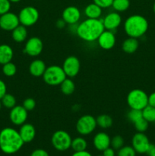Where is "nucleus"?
I'll list each match as a JSON object with an SVG mask.
<instances>
[{
	"label": "nucleus",
	"instance_id": "32",
	"mask_svg": "<svg viewBox=\"0 0 155 156\" xmlns=\"http://www.w3.org/2000/svg\"><path fill=\"white\" fill-rule=\"evenodd\" d=\"M123 145H124V140H123L121 136H115L111 139L110 146H112L113 149L119 150V149L122 147Z\"/></svg>",
	"mask_w": 155,
	"mask_h": 156
},
{
	"label": "nucleus",
	"instance_id": "48",
	"mask_svg": "<svg viewBox=\"0 0 155 156\" xmlns=\"http://www.w3.org/2000/svg\"><path fill=\"white\" fill-rule=\"evenodd\" d=\"M99 156H103V155H99Z\"/></svg>",
	"mask_w": 155,
	"mask_h": 156
},
{
	"label": "nucleus",
	"instance_id": "6",
	"mask_svg": "<svg viewBox=\"0 0 155 156\" xmlns=\"http://www.w3.org/2000/svg\"><path fill=\"white\" fill-rule=\"evenodd\" d=\"M71 136L65 130H57L53 134L51 143L53 147L58 151L64 152L71 148Z\"/></svg>",
	"mask_w": 155,
	"mask_h": 156
},
{
	"label": "nucleus",
	"instance_id": "29",
	"mask_svg": "<svg viewBox=\"0 0 155 156\" xmlns=\"http://www.w3.org/2000/svg\"><path fill=\"white\" fill-rule=\"evenodd\" d=\"M1 100L2 105L8 109H12L14 107L16 106V99H15V96L12 94L6 93Z\"/></svg>",
	"mask_w": 155,
	"mask_h": 156
},
{
	"label": "nucleus",
	"instance_id": "27",
	"mask_svg": "<svg viewBox=\"0 0 155 156\" xmlns=\"http://www.w3.org/2000/svg\"><path fill=\"white\" fill-rule=\"evenodd\" d=\"M142 116L148 123L155 122V108L147 105L142 110Z\"/></svg>",
	"mask_w": 155,
	"mask_h": 156
},
{
	"label": "nucleus",
	"instance_id": "41",
	"mask_svg": "<svg viewBox=\"0 0 155 156\" xmlns=\"http://www.w3.org/2000/svg\"><path fill=\"white\" fill-rule=\"evenodd\" d=\"M148 105L155 108V92L151 93L148 96Z\"/></svg>",
	"mask_w": 155,
	"mask_h": 156
},
{
	"label": "nucleus",
	"instance_id": "38",
	"mask_svg": "<svg viewBox=\"0 0 155 156\" xmlns=\"http://www.w3.org/2000/svg\"><path fill=\"white\" fill-rule=\"evenodd\" d=\"M30 156H49V154L48 152L46 150H44V149H38L33 151Z\"/></svg>",
	"mask_w": 155,
	"mask_h": 156
},
{
	"label": "nucleus",
	"instance_id": "15",
	"mask_svg": "<svg viewBox=\"0 0 155 156\" xmlns=\"http://www.w3.org/2000/svg\"><path fill=\"white\" fill-rule=\"evenodd\" d=\"M97 42L103 50H111L115 44V36L112 30H104L97 39Z\"/></svg>",
	"mask_w": 155,
	"mask_h": 156
},
{
	"label": "nucleus",
	"instance_id": "3",
	"mask_svg": "<svg viewBox=\"0 0 155 156\" xmlns=\"http://www.w3.org/2000/svg\"><path fill=\"white\" fill-rule=\"evenodd\" d=\"M148 29V22L144 17L140 15L129 16L124 23V30L130 37L139 38L145 34Z\"/></svg>",
	"mask_w": 155,
	"mask_h": 156
},
{
	"label": "nucleus",
	"instance_id": "47",
	"mask_svg": "<svg viewBox=\"0 0 155 156\" xmlns=\"http://www.w3.org/2000/svg\"><path fill=\"white\" fill-rule=\"evenodd\" d=\"M2 102H1V101H0V111H1V108H2Z\"/></svg>",
	"mask_w": 155,
	"mask_h": 156
},
{
	"label": "nucleus",
	"instance_id": "39",
	"mask_svg": "<svg viewBox=\"0 0 155 156\" xmlns=\"http://www.w3.org/2000/svg\"><path fill=\"white\" fill-rule=\"evenodd\" d=\"M7 93V87L5 83L2 80L0 79V100L3 98V96Z\"/></svg>",
	"mask_w": 155,
	"mask_h": 156
},
{
	"label": "nucleus",
	"instance_id": "45",
	"mask_svg": "<svg viewBox=\"0 0 155 156\" xmlns=\"http://www.w3.org/2000/svg\"><path fill=\"white\" fill-rule=\"evenodd\" d=\"M9 1H10L11 2L17 3V2H20V1H21V0H9Z\"/></svg>",
	"mask_w": 155,
	"mask_h": 156
},
{
	"label": "nucleus",
	"instance_id": "14",
	"mask_svg": "<svg viewBox=\"0 0 155 156\" xmlns=\"http://www.w3.org/2000/svg\"><path fill=\"white\" fill-rule=\"evenodd\" d=\"M81 12L75 6H68L63 10L62 14V18L65 21V23L70 25L75 24L80 20Z\"/></svg>",
	"mask_w": 155,
	"mask_h": 156
},
{
	"label": "nucleus",
	"instance_id": "37",
	"mask_svg": "<svg viewBox=\"0 0 155 156\" xmlns=\"http://www.w3.org/2000/svg\"><path fill=\"white\" fill-rule=\"evenodd\" d=\"M93 1L102 9H106L112 6L113 0H93Z\"/></svg>",
	"mask_w": 155,
	"mask_h": 156
},
{
	"label": "nucleus",
	"instance_id": "31",
	"mask_svg": "<svg viewBox=\"0 0 155 156\" xmlns=\"http://www.w3.org/2000/svg\"><path fill=\"white\" fill-rule=\"evenodd\" d=\"M127 117L129 120L132 123H135V122L138 121V120L143 117L142 111L141 110L137 109H131L127 114Z\"/></svg>",
	"mask_w": 155,
	"mask_h": 156
},
{
	"label": "nucleus",
	"instance_id": "12",
	"mask_svg": "<svg viewBox=\"0 0 155 156\" xmlns=\"http://www.w3.org/2000/svg\"><path fill=\"white\" fill-rule=\"evenodd\" d=\"M20 24L18 15L12 12H7L0 15V27L6 31H12Z\"/></svg>",
	"mask_w": 155,
	"mask_h": 156
},
{
	"label": "nucleus",
	"instance_id": "2",
	"mask_svg": "<svg viewBox=\"0 0 155 156\" xmlns=\"http://www.w3.org/2000/svg\"><path fill=\"white\" fill-rule=\"evenodd\" d=\"M104 30V26L101 19L87 18L77 26L76 33L81 39L91 42L98 39Z\"/></svg>",
	"mask_w": 155,
	"mask_h": 156
},
{
	"label": "nucleus",
	"instance_id": "1",
	"mask_svg": "<svg viewBox=\"0 0 155 156\" xmlns=\"http://www.w3.org/2000/svg\"><path fill=\"white\" fill-rule=\"evenodd\" d=\"M19 132L11 127H6L0 132V149L8 155L16 153L24 145Z\"/></svg>",
	"mask_w": 155,
	"mask_h": 156
},
{
	"label": "nucleus",
	"instance_id": "11",
	"mask_svg": "<svg viewBox=\"0 0 155 156\" xmlns=\"http://www.w3.org/2000/svg\"><path fill=\"white\" fill-rule=\"evenodd\" d=\"M43 44L41 39L37 37H32L29 38L24 46V52L30 56H39L43 51Z\"/></svg>",
	"mask_w": 155,
	"mask_h": 156
},
{
	"label": "nucleus",
	"instance_id": "43",
	"mask_svg": "<svg viewBox=\"0 0 155 156\" xmlns=\"http://www.w3.org/2000/svg\"><path fill=\"white\" fill-rule=\"evenodd\" d=\"M147 154L148 156H155V145L150 144L147 150Z\"/></svg>",
	"mask_w": 155,
	"mask_h": 156
},
{
	"label": "nucleus",
	"instance_id": "7",
	"mask_svg": "<svg viewBox=\"0 0 155 156\" xmlns=\"http://www.w3.org/2000/svg\"><path fill=\"white\" fill-rule=\"evenodd\" d=\"M97 126L95 117L90 114H85L78 120L76 123V129L81 135L87 136L94 132Z\"/></svg>",
	"mask_w": 155,
	"mask_h": 156
},
{
	"label": "nucleus",
	"instance_id": "8",
	"mask_svg": "<svg viewBox=\"0 0 155 156\" xmlns=\"http://www.w3.org/2000/svg\"><path fill=\"white\" fill-rule=\"evenodd\" d=\"M39 12L33 6H26L18 14L20 24L25 27H30L36 24L39 19Z\"/></svg>",
	"mask_w": 155,
	"mask_h": 156
},
{
	"label": "nucleus",
	"instance_id": "28",
	"mask_svg": "<svg viewBox=\"0 0 155 156\" xmlns=\"http://www.w3.org/2000/svg\"><path fill=\"white\" fill-rule=\"evenodd\" d=\"M112 6L117 12H122L129 9L130 6V1L129 0H113Z\"/></svg>",
	"mask_w": 155,
	"mask_h": 156
},
{
	"label": "nucleus",
	"instance_id": "26",
	"mask_svg": "<svg viewBox=\"0 0 155 156\" xmlns=\"http://www.w3.org/2000/svg\"><path fill=\"white\" fill-rule=\"evenodd\" d=\"M88 143L86 140L82 137H76L71 141V147L74 152H81V151L86 150Z\"/></svg>",
	"mask_w": 155,
	"mask_h": 156
},
{
	"label": "nucleus",
	"instance_id": "17",
	"mask_svg": "<svg viewBox=\"0 0 155 156\" xmlns=\"http://www.w3.org/2000/svg\"><path fill=\"white\" fill-rule=\"evenodd\" d=\"M19 134L24 143H30L33 141L36 136V129L33 125L30 123H24L21 126Z\"/></svg>",
	"mask_w": 155,
	"mask_h": 156
},
{
	"label": "nucleus",
	"instance_id": "36",
	"mask_svg": "<svg viewBox=\"0 0 155 156\" xmlns=\"http://www.w3.org/2000/svg\"><path fill=\"white\" fill-rule=\"evenodd\" d=\"M11 9V2L9 0H0V15L9 12Z\"/></svg>",
	"mask_w": 155,
	"mask_h": 156
},
{
	"label": "nucleus",
	"instance_id": "4",
	"mask_svg": "<svg viewBox=\"0 0 155 156\" xmlns=\"http://www.w3.org/2000/svg\"><path fill=\"white\" fill-rule=\"evenodd\" d=\"M66 77L67 76L62 67L57 65H53L46 67L43 75V79L45 83L51 86L60 85V84L66 79Z\"/></svg>",
	"mask_w": 155,
	"mask_h": 156
},
{
	"label": "nucleus",
	"instance_id": "44",
	"mask_svg": "<svg viewBox=\"0 0 155 156\" xmlns=\"http://www.w3.org/2000/svg\"><path fill=\"white\" fill-rule=\"evenodd\" d=\"M65 24H66V23H65V21H64L63 19H59L57 21H56V27H58V28L59 29H62L65 27Z\"/></svg>",
	"mask_w": 155,
	"mask_h": 156
},
{
	"label": "nucleus",
	"instance_id": "22",
	"mask_svg": "<svg viewBox=\"0 0 155 156\" xmlns=\"http://www.w3.org/2000/svg\"><path fill=\"white\" fill-rule=\"evenodd\" d=\"M84 14L88 18L99 19L102 15V8L94 2L91 3L85 7Z\"/></svg>",
	"mask_w": 155,
	"mask_h": 156
},
{
	"label": "nucleus",
	"instance_id": "42",
	"mask_svg": "<svg viewBox=\"0 0 155 156\" xmlns=\"http://www.w3.org/2000/svg\"><path fill=\"white\" fill-rule=\"evenodd\" d=\"M71 156H92L90 152H87L86 150L84 151H81V152H74Z\"/></svg>",
	"mask_w": 155,
	"mask_h": 156
},
{
	"label": "nucleus",
	"instance_id": "46",
	"mask_svg": "<svg viewBox=\"0 0 155 156\" xmlns=\"http://www.w3.org/2000/svg\"><path fill=\"white\" fill-rule=\"evenodd\" d=\"M153 12H154V14H155V2H154V3H153Z\"/></svg>",
	"mask_w": 155,
	"mask_h": 156
},
{
	"label": "nucleus",
	"instance_id": "13",
	"mask_svg": "<svg viewBox=\"0 0 155 156\" xmlns=\"http://www.w3.org/2000/svg\"><path fill=\"white\" fill-rule=\"evenodd\" d=\"M27 111L21 105H16L11 109L9 118L11 122L16 126H21L25 123L27 119Z\"/></svg>",
	"mask_w": 155,
	"mask_h": 156
},
{
	"label": "nucleus",
	"instance_id": "16",
	"mask_svg": "<svg viewBox=\"0 0 155 156\" xmlns=\"http://www.w3.org/2000/svg\"><path fill=\"white\" fill-rule=\"evenodd\" d=\"M102 21L105 29L113 30L120 25L122 23V18L118 12H110L106 15Z\"/></svg>",
	"mask_w": 155,
	"mask_h": 156
},
{
	"label": "nucleus",
	"instance_id": "25",
	"mask_svg": "<svg viewBox=\"0 0 155 156\" xmlns=\"http://www.w3.org/2000/svg\"><path fill=\"white\" fill-rule=\"evenodd\" d=\"M96 120H97V126H99L102 129H108L111 127L113 123L112 117L107 114H101L98 116Z\"/></svg>",
	"mask_w": 155,
	"mask_h": 156
},
{
	"label": "nucleus",
	"instance_id": "10",
	"mask_svg": "<svg viewBox=\"0 0 155 156\" xmlns=\"http://www.w3.org/2000/svg\"><path fill=\"white\" fill-rule=\"evenodd\" d=\"M81 63L79 59L74 56H70L65 59L62 69L67 77L73 78L78 74L80 71Z\"/></svg>",
	"mask_w": 155,
	"mask_h": 156
},
{
	"label": "nucleus",
	"instance_id": "24",
	"mask_svg": "<svg viewBox=\"0 0 155 156\" xmlns=\"http://www.w3.org/2000/svg\"><path fill=\"white\" fill-rule=\"evenodd\" d=\"M61 91L65 95H70L75 90V85L71 79H65L60 84Z\"/></svg>",
	"mask_w": 155,
	"mask_h": 156
},
{
	"label": "nucleus",
	"instance_id": "21",
	"mask_svg": "<svg viewBox=\"0 0 155 156\" xmlns=\"http://www.w3.org/2000/svg\"><path fill=\"white\" fill-rule=\"evenodd\" d=\"M138 47H139V42L138 39L135 37H130L125 40L122 45L123 51L129 54L135 53L138 50Z\"/></svg>",
	"mask_w": 155,
	"mask_h": 156
},
{
	"label": "nucleus",
	"instance_id": "34",
	"mask_svg": "<svg viewBox=\"0 0 155 156\" xmlns=\"http://www.w3.org/2000/svg\"><path fill=\"white\" fill-rule=\"evenodd\" d=\"M136 152L132 146H122L121 149H119L118 156H135Z\"/></svg>",
	"mask_w": 155,
	"mask_h": 156
},
{
	"label": "nucleus",
	"instance_id": "23",
	"mask_svg": "<svg viewBox=\"0 0 155 156\" xmlns=\"http://www.w3.org/2000/svg\"><path fill=\"white\" fill-rule=\"evenodd\" d=\"M12 39L16 43H22L27 39V30L25 26L19 24L12 30Z\"/></svg>",
	"mask_w": 155,
	"mask_h": 156
},
{
	"label": "nucleus",
	"instance_id": "18",
	"mask_svg": "<svg viewBox=\"0 0 155 156\" xmlns=\"http://www.w3.org/2000/svg\"><path fill=\"white\" fill-rule=\"evenodd\" d=\"M110 137L106 133L100 132L96 134L93 140L94 146L97 150L103 151L110 146Z\"/></svg>",
	"mask_w": 155,
	"mask_h": 156
},
{
	"label": "nucleus",
	"instance_id": "33",
	"mask_svg": "<svg viewBox=\"0 0 155 156\" xmlns=\"http://www.w3.org/2000/svg\"><path fill=\"white\" fill-rule=\"evenodd\" d=\"M134 125H135V129H136L138 132L144 133L147 130V128H148L149 123L145 120V119H144L142 117L141 119L138 120V121L135 122V123H134Z\"/></svg>",
	"mask_w": 155,
	"mask_h": 156
},
{
	"label": "nucleus",
	"instance_id": "19",
	"mask_svg": "<svg viewBox=\"0 0 155 156\" xmlns=\"http://www.w3.org/2000/svg\"><path fill=\"white\" fill-rule=\"evenodd\" d=\"M46 69V66L45 62L41 59H35L32 61L31 63L29 66V72L34 77L43 76Z\"/></svg>",
	"mask_w": 155,
	"mask_h": 156
},
{
	"label": "nucleus",
	"instance_id": "20",
	"mask_svg": "<svg viewBox=\"0 0 155 156\" xmlns=\"http://www.w3.org/2000/svg\"><path fill=\"white\" fill-rule=\"evenodd\" d=\"M14 52L12 47L8 44L0 45V64L4 65L7 62H12Z\"/></svg>",
	"mask_w": 155,
	"mask_h": 156
},
{
	"label": "nucleus",
	"instance_id": "30",
	"mask_svg": "<svg viewBox=\"0 0 155 156\" xmlns=\"http://www.w3.org/2000/svg\"><path fill=\"white\" fill-rule=\"evenodd\" d=\"M2 66V73L5 76H8V77H12L16 74L17 67L13 62H9Z\"/></svg>",
	"mask_w": 155,
	"mask_h": 156
},
{
	"label": "nucleus",
	"instance_id": "40",
	"mask_svg": "<svg viewBox=\"0 0 155 156\" xmlns=\"http://www.w3.org/2000/svg\"><path fill=\"white\" fill-rule=\"evenodd\" d=\"M103 152V156H115V152H114V149L112 148H106Z\"/></svg>",
	"mask_w": 155,
	"mask_h": 156
},
{
	"label": "nucleus",
	"instance_id": "5",
	"mask_svg": "<svg viewBox=\"0 0 155 156\" xmlns=\"http://www.w3.org/2000/svg\"><path fill=\"white\" fill-rule=\"evenodd\" d=\"M126 100L131 109L142 111L148 105V95L141 89L132 90L128 94Z\"/></svg>",
	"mask_w": 155,
	"mask_h": 156
},
{
	"label": "nucleus",
	"instance_id": "9",
	"mask_svg": "<svg viewBox=\"0 0 155 156\" xmlns=\"http://www.w3.org/2000/svg\"><path fill=\"white\" fill-rule=\"evenodd\" d=\"M132 147L138 153H147L150 143L148 138L144 133L138 132L132 137Z\"/></svg>",
	"mask_w": 155,
	"mask_h": 156
},
{
	"label": "nucleus",
	"instance_id": "35",
	"mask_svg": "<svg viewBox=\"0 0 155 156\" xmlns=\"http://www.w3.org/2000/svg\"><path fill=\"white\" fill-rule=\"evenodd\" d=\"M23 107L27 110V111H33V109L36 107V101L33 98H27L23 102Z\"/></svg>",
	"mask_w": 155,
	"mask_h": 156
}]
</instances>
